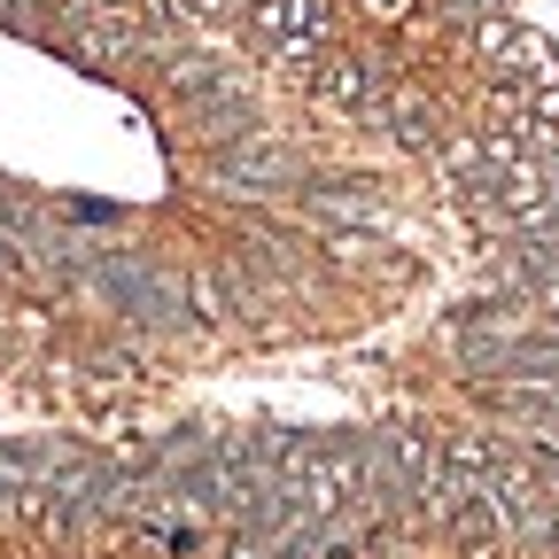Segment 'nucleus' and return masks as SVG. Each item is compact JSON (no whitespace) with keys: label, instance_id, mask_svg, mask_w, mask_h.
I'll return each instance as SVG.
<instances>
[{"label":"nucleus","instance_id":"obj_1","mask_svg":"<svg viewBox=\"0 0 559 559\" xmlns=\"http://www.w3.org/2000/svg\"><path fill=\"white\" fill-rule=\"evenodd\" d=\"M218 179H226L234 194H272V187L296 179V148H288L280 132H241V140H226Z\"/></svg>","mask_w":559,"mask_h":559},{"label":"nucleus","instance_id":"obj_2","mask_svg":"<svg viewBox=\"0 0 559 559\" xmlns=\"http://www.w3.org/2000/svg\"><path fill=\"white\" fill-rule=\"evenodd\" d=\"M311 86H319V102L326 109H342V117H373L381 109V70L366 62V55H319L311 62Z\"/></svg>","mask_w":559,"mask_h":559},{"label":"nucleus","instance_id":"obj_3","mask_svg":"<svg viewBox=\"0 0 559 559\" xmlns=\"http://www.w3.org/2000/svg\"><path fill=\"white\" fill-rule=\"evenodd\" d=\"M249 24L264 47H288V39H326V9L319 0H249Z\"/></svg>","mask_w":559,"mask_h":559},{"label":"nucleus","instance_id":"obj_4","mask_svg":"<svg viewBox=\"0 0 559 559\" xmlns=\"http://www.w3.org/2000/svg\"><path fill=\"white\" fill-rule=\"evenodd\" d=\"M489 62H498L513 86H551V79H559V47H551L544 32H521V24L506 32V47L489 55Z\"/></svg>","mask_w":559,"mask_h":559},{"label":"nucleus","instance_id":"obj_5","mask_svg":"<svg viewBox=\"0 0 559 559\" xmlns=\"http://www.w3.org/2000/svg\"><path fill=\"white\" fill-rule=\"evenodd\" d=\"M311 210L319 218H358V226H381V194L366 187V179H326V187H311Z\"/></svg>","mask_w":559,"mask_h":559},{"label":"nucleus","instance_id":"obj_6","mask_svg":"<svg viewBox=\"0 0 559 559\" xmlns=\"http://www.w3.org/2000/svg\"><path fill=\"white\" fill-rule=\"evenodd\" d=\"M389 459H396V474H404L412 498H428V481H436V443L419 436V428H396V436H389Z\"/></svg>","mask_w":559,"mask_h":559},{"label":"nucleus","instance_id":"obj_7","mask_svg":"<svg viewBox=\"0 0 559 559\" xmlns=\"http://www.w3.org/2000/svg\"><path fill=\"white\" fill-rule=\"evenodd\" d=\"M381 109H389V124H396V140H404V148H428V124H436L428 94H412V86H389V94H381Z\"/></svg>","mask_w":559,"mask_h":559},{"label":"nucleus","instance_id":"obj_8","mask_svg":"<svg viewBox=\"0 0 559 559\" xmlns=\"http://www.w3.org/2000/svg\"><path fill=\"white\" fill-rule=\"evenodd\" d=\"M187 304H194L202 319H226V311L241 304V280H226V272H194V280H187Z\"/></svg>","mask_w":559,"mask_h":559},{"label":"nucleus","instance_id":"obj_9","mask_svg":"<svg viewBox=\"0 0 559 559\" xmlns=\"http://www.w3.org/2000/svg\"><path fill=\"white\" fill-rule=\"evenodd\" d=\"M443 466L466 474V481H481L489 466H498V443H489V436H451V443H443Z\"/></svg>","mask_w":559,"mask_h":559},{"label":"nucleus","instance_id":"obj_10","mask_svg":"<svg viewBox=\"0 0 559 559\" xmlns=\"http://www.w3.org/2000/svg\"><path fill=\"white\" fill-rule=\"evenodd\" d=\"M24 280H32V264H24V241H16L9 226H0V288H24Z\"/></svg>","mask_w":559,"mask_h":559},{"label":"nucleus","instance_id":"obj_11","mask_svg":"<svg viewBox=\"0 0 559 559\" xmlns=\"http://www.w3.org/2000/svg\"><path fill=\"white\" fill-rule=\"evenodd\" d=\"M187 16H234V9H249V0H179Z\"/></svg>","mask_w":559,"mask_h":559},{"label":"nucleus","instance_id":"obj_12","mask_svg":"<svg viewBox=\"0 0 559 559\" xmlns=\"http://www.w3.org/2000/svg\"><path fill=\"white\" fill-rule=\"evenodd\" d=\"M366 16H381V24H396V16H404V0H366Z\"/></svg>","mask_w":559,"mask_h":559}]
</instances>
